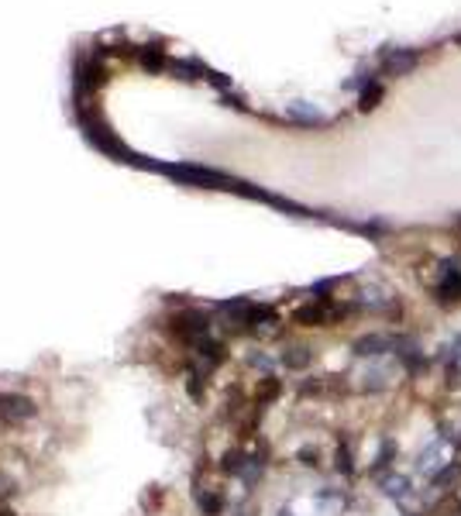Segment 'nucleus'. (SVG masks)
<instances>
[{
	"instance_id": "obj_7",
	"label": "nucleus",
	"mask_w": 461,
	"mask_h": 516,
	"mask_svg": "<svg viewBox=\"0 0 461 516\" xmlns=\"http://www.w3.org/2000/svg\"><path fill=\"white\" fill-rule=\"evenodd\" d=\"M310 348H303V344H296V348H286L283 351V365L286 368H293V372H299V368H306L310 365Z\"/></svg>"
},
{
	"instance_id": "obj_16",
	"label": "nucleus",
	"mask_w": 461,
	"mask_h": 516,
	"mask_svg": "<svg viewBox=\"0 0 461 516\" xmlns=\"http://www.w3.org/2000/svg\"><path fill=\"white\" fill-rule=\"evenodd\" d=\"M200 372H190V382H186V389H190V396L193 399H204V386H200Z\"/></svg>"
},
{
	"instance_id": "obj_8",
	"label": "nucleus",
	"mask_w": 461,
	"mask_h": 516,
	"mask_svg": "<svg viewBox=\"0 0 461 516\" xmlns=\"http://www.w3.org/2000/svg\"><path fill=\"white\" fill-rule=\"evenodd\" d=\"M382 492H385L389 499H399V496H406V492H410V478H403V475H382Z\"/></svg>"
},
{
	"instance_id": "obj_3",
	"label": "nucleus",
	"mask_w": 461,
	"mask_h": 516,
	"mask_svg": "<svg viewBox=\"0 0 461 516\" xmlns=\"http://www.w3.org/2000/svg\"><path fill=\"white\" fill-rule=\"evenodd\" d=\"M417 62H420L417 48H389V52L382 55V73H385V76H406Z\"/></svg>"
},
{
	"instance_id": "obj_1",
	"label": "nucleus",
	"mask_w": 461,
	"mask_h": 516,
	"mask_svg": "<svg viewBox=\"0 0 461 516\" xmlns=\"http://www.w3.org/2000/svg\"><path fill=\"white\" fill-rule=\"evenodd\" d=\"M169 330H172L179 341L197 344V341H204V337H207L210 320H207V314H200V310H183V314H176V317H172Z\"/></svg>"
},
{
	"instance_id": "obj_18",
	"label": "nucleus",
	"mask_w": 461,
	"mask_h": 516,
	"mask_svg": "<svg viewBox=\"0 0 461 516\" xmlns=\"http://www.w3.org/2000/svg\"><path fill=\"white\" fill-rule=\"evenodd\" d=\"M7 492H14V485H7V478L0 475V496H7Z\"/></svg>"
},
{
	"instance_id": "obj_12",
	"label": "nucleus",
	"mask_w": 461,
	"mask_h": 516,
	"mask_svg": "<svg viewBox=\"0 0 461 516\" xmlns=\"http://www.w3.org/2000/svg\"><path fill=\"white\" fill-rule=\"evenodd\" d=\"M351 468H355V461H351V451L344 447V440L337 444V472L341 475H351Z\"/></svg>"
},
{
	"instance_id": "obj_2",
	"label": "nucleus",
	"mask_w": 461,
	"mask_h": 516,
	"mask_svg": "<svg viewBox=\"0 0 461 516\" xmlns=\"http://www.w3.org/2000/svg\"><path fill=\"white\" fill-rule=\"evenodd\" d=\"M35 413H38L35 399L21 396V393H0V420L21 424V420H31Z\"/></svg>"
},
{
	"instance_id": "obj_9",
	"label": "nucleus",
	"mask_w": 461,
	"mask_h": 516,
	"mask_svg": "<svg viewBox=\"0 0 461 516\" xmlns=\"http://www.w3.org/2000/svg\"><path fill=\"white\" fill-rule=\"evenodd\" d=\"M290 118L303 120V124H320L324 114H317V111H313V107H306V104H293V107H290Z\"/></svg>"
},
{
	"instance_id": "obj_4",
	"label": "nucleus",
	"mask_w": 461,
	"mask_h": 516,
	"mask_svg": "<svg viewBox=\"0 0 461 516\" xmlns=\"http://www.w3.org/2000/svg\"><path fill=\"white\" fill-rule=\"evenodd\" d=\"M389 348H392V341L382 337V334H365V337L355 341V355L358 358H378V355H385Z\"/></svg>"
},
{
	"instance_id": "obj_5",
	"label": "nucleus",
	"mask_w": 461,
	"mask_h": 516,
	"mask_svg": "<svg viewBox=\"0 0 461 516\" xmlns=\"http://www.w3.org/2000/svg\"><path fill=\"white\" fill-rule=\"evenodd\" d=\"M324 320H327V314H324L320 303H306L293 314V323H299V327H320Z\"/></svg>"
},
{
	"instance_id": "obj_6",
	"label": "nucleus",
	"mask_w": 461,
	"mask_h": 516,
	"mask_svg": "<svg viewBox=\"0 0 461 516\" xmlns=\"http://www.w3.org/2000/svg\"><path fill=\"white\" fill-rule=\"evenodd\" d=\"M197 506H200V513L204 516H220L224 513V499H220L217 492H210V489H197Z\"/></svg>"
},
{
	"instance_id": "obj_19",
	"label": "nucleus",
	"mask_w": 461,
	"mask_h": 516,
	"mask_svg": "<svg viewBox=\"0 0 461 516\" xmlns=\"http://www.w3.org/2000/svg\"><path fill=\"white\" fill-rule=\"evenodd\" d=\"M455 45H461V35H455Z\"/></svg>"
},
{
	"instance_id": "obj_14",
	"label": "nucleus",
	"mask_w": 461,
	"mask_h": 516,
	"mask_svg": "<svg viewBox=\"0 0 461 516\" xmlns=\"http://www.w3.org/2000/svg\"><path fill=\"white\" fill-rule=\"evenodd\" d=\"M458 475H461V465L455 461V465H448L444 472H437V475H434V485H448V482H455Z\"/></svg>"
},
{
	"instance_id": "obj_17",
	"label": "nucleus",
	"mask_w": 461,
	"mask_h": 516,
	"mask_svg": "<svg viewBox=\"0 0 461 516\" xmlns=\"http://www.w3.org/2000/svg\"><path fill=\"white\" fill-rule=\"evenodd\" d=\"M317 458H320V454H317V447H303V451H299V461H303L306 468H317V465H320Z\"/></svg>"
},
{
	"instance_id": "obj_10",
	"label": "nucleus",
	"mask_w": 461,
	"mask_h": 516,
	"mask_svg": "<svg viewBox=\"0 0 461 516\" xmlns=\"http://www.w3.org/2000/svg\"><path fill=\"white\" fill-rule=\"evenodd\" d=\"M245 461H248V458H245L241 451H227V454H224V465H220V468H224L227 475H241V472H245Z\"/></svg>"
},
{
	"instance_id": "obj_11",
	"label": "nucleus",
	"mask_w": 461,
	"mask_h": 516,
	"mask_svg": "<svg viewBox=\"0 0 461 516\" xmlns=\"http://www.w3.org/2000/svg\"><path fill=\"white\" fill-rule=\"evenodd\" d=\"M392 454H396V444H392V440H382V454H378V461L376 465H372V475H382V472H385V465H389V461H392Z\"/></svg>"
},
{
	"instance_id": "obj_15",
	"label": "nucleus",
	"mask_w": 461,
	"mask_h": 516,
	"mask_svg": "<svg viewBox=\"0 0 461 516\" xmlns=\"http://www.w3.org/2000/svg\"><path fill=\"white\" fill-rule=\"evenodd\" d=\"M378 97H382V90H378V86H369V90L362 93V111H372L378 104Z\"/></svg>"
},
{
	"instance_id": "obj_13",
	"label": "nucleus",
	"mask_w": 461,
	"mask_h": 516,
	"mask_svg": "<svg viewBox=\"0 0 461 516\" xmlns=\"http://www.w3.org/2000/svg\"><path fill=\"white\" fill-rule=\"evenodd\" d=\"M276 396H279V379L265 375V382H262V389H258V399H262V403H272Z\"/></svg>"
}]
</instances>
